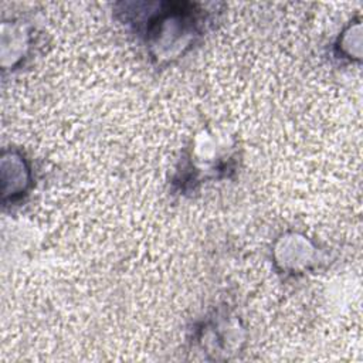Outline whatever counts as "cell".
<instances>
[{"label": "cell", "mask_w": 363, "mask_h": 363, "mask_svg": "<svg viewBox=\"0 0 363 363\" xmlns=\"http://www.w3.org/2000/svg\"><path fill=\"white\" fill-rule=\"evenodd\" d=\"M213 10L191 1H122L116 13L159 64L183 57L203 35Z\"/></svg>", "instance_id": "cell-1"}, {"label": "cell", "mask_w": 363, "mask_h": 363, "mask_svg": "<svg viewBox=\"0 0 363 363\" xmlns=\"http://www.w3.org/2000/svg\"><path fill=\"white\" fill-rule=\"evenodd\" d=\"M272 259L279 272L298 275L312 271L319 264L320 251L306 235L296 231H286L275 240Z\"/></svg>", "instance_id": "cell-2"}, {"label": "cell", "mask_w": 363, "mask_h": 363, "mask_svg": "<svg viewBox=\"0 0 363 363\" xmlns=\"http://www.w3.org/2000/svg\"><path fill=\"white\" fill-rule=\"evenodd\" d=\"M3 206L21 203L33 189V172L28 159L17 147H4L0 159Z\"/></svg>", "instance_id": "cell-3"}, {"label": "cell", "mask_w": 363, "mask_h": 363, "mask_svg": "<svg viewBox=\"0 0 363 363\" xmlns=\"http://www.w3.org/2000/svg\"><path fill=\"white\" fill-rule=\"evenodd\" d=\"M31 28L16 20L1 23V68L3 71L16 69L27 58L31 48Z\"/></svg>", "instance_id": "cell-4"}, {"label": "cell", "mask_w": 363, "mask_h": 363, "mask_svg": "<svg viewBox=\"0 0 363 363\" xmlns=\"http://www.w3.org/2000/svg\"><path fill=\"white\" fill-rule=\"evenodd\" d=\"M360 21H354L340 33L336 41V52L339 57L349 61L360 58Z\"/></svg>", "instance_id": "cell-5"}]
</instances>
